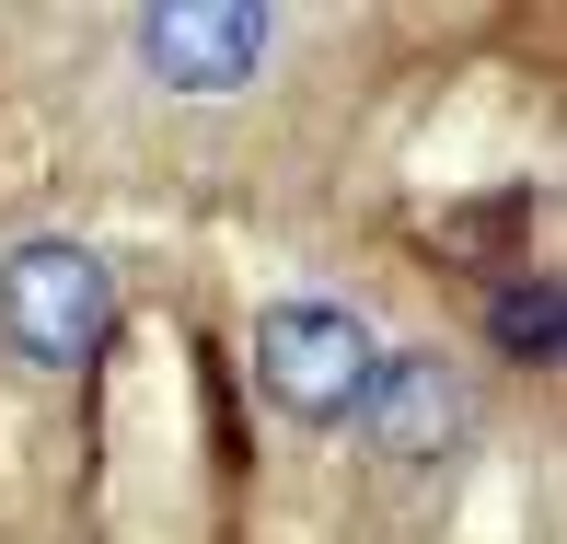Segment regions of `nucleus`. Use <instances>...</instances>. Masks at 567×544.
I'll list each match as a JSON object with an SVG mask.
<instances>
[{
	"instance_id": "1",
	"label": "nucleus",
	"mask_w": 567,
	"mask_h": 544,
	"mask_svg": "<svg viewBox=\"0 0 567 544\" xmlns=\"http://www.w3.org/2000/svg\"><path fill=\"white\" fill-rule=\"evenodd\" d=\"M244 359H255V394H267L290 429H348L359 394H371V371H382V336L337 290H290V301L255 314Z\"/></svg>"
},
{
	"instance_id": "2",
	"label": "nucleus",
	"mask_w": 567,
	"mask_h": 544,
	"mask_svg": "<svg viewBox=\"0 0 567 544\" xmlns=\"http://www.w3.org/2000/svg\"><path fill=\"white\" fill-rule=\"evenodd\" d=\"M116 336V267L82 244V232H23L0 244V348L23 371H82L93 348Z\"/></svg>"
},
{
	"instance_id": "3",
	"label": "nucleus",
	"mask_w": 567,
	"mask_h": 544,
	"mask_svg": "<svg viewBox=\"0 0 567 544\" xmlns=\"http://www.w3.org/2000/svg\"><path fill=\"white\" fill-rule=\"evenodd\" d=\"M278 47H290V23L255 12V0H163V12H127V59H140V82L174 93V105L255 93Z\"/></svg>"
},
{
	"instance_id": "4",
	"label": "nucleus",
	"mask_w": 567,
	"mask_h": 544,
	"mask_svg": "<svg viewBox=\"0 0 567 544\" xmlns=\"http://www.w3.org/2000/svg\"><path fill=\"white\" fill-rule=\"evenodd\" d=\"M359 452L371 463H441L463 429H475V382H463L452 348H429V336H405V348H382L371 394H359Z\"/></svg>"
},
{
	"instance_id": "5",
	"label": "nucleus",
	"mask_w": 567,
	"mask_h": 544,
	"mask_svg": "<svg viewBox=\"0 0 567 544\" xmlns=\"http://www.w3.org/2000/svg\"><path fill=\"white\" fill-rule=\"evenodd\" d=\"M498 336H509V359H545V336H556V290L533 278V290H498Z\"/></svg>"
}]
</instances>
